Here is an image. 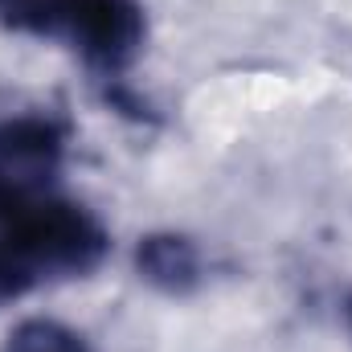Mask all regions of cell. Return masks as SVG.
Here are the masks:
<instances>
[{
    "instance_id": "1",
    "label": "cell",
    "mask_w": 352,
    "mask_h": 352,
    "mask_svg": "<svg viewBox=\"0 0 352 352\" xmlns=\"http://www.w3.org/2000/svg\"><path fill=\"white\" fill-rule=\"evenodd\" d=\"M0 242L33 283L90 274L111 250L102 221L58 184H0Z\"/></svg>"
},
{
    "instance_id": "2",
    "label": "cell",
    "mask_w": 352,
    "mask_h": 352,
    "mask_svg": "<svg viewBox=\"0 0 352 352\" xmlns=\"http://www.w3.org/2000/svg\"><path fill=\"white\" fill-rule=\"evenodd\" d=\"M54 37H62L82 58V66L94 74V82L107 87V98L119 111H144L127 90V70L135 66L148 37V16L140 0H70Z\"/></svg>"
},
{
    "instance_id": "3",
    "label": "cell",
    "mask_w": 352,
    "mask_h": 352,
    "mask_svg": "<svg viewBox=\"0 0 352 352\" xmlns=\"http://www.w3.org/2000/svg\"><path fill=\"white\" fill-rule=\"evenodd\" d=\"M66 160V123L54 115L0 119V184H58Z\"/></svg>"
},
{
    "instance_id": "4",
    "label": "cell",
    "mask_w": 352,
    "mask_h": 352,
    "mask_svg": "<svg viewBox=\"0 0 352 352\" xmlns=\"http://www.w3.org/2000/svg\"><path fill=\"white\" fill-rule=\"evenodd\" d=\"M135 270L148 287L164 295H188L201 287V250L184 234H148L135 246Z\"/></svg>"
},
{
    "instance_id": "5",
    "label": "cell",
    "mask_w": 352,
    "mask_h": 352,
    "mask_svg": "<svg viewBox=\"0 0 352 352\" xmlns=\"http://www.w3.org/2000/svg\"><path fill=\"white\" fill-rule=\"evenodd\" d=\"M0 352H90V349H87V340H82L74 328L37 316V320L16 324V328L4 336Z\"/></svg>"
},
{
    "instance_id": "6",
    "label": "cell",
    "mask_w": 352,
    "mask_h": 352,
    "mask_svg": "<svg viewBox=\"0 0 352 352\" xmlns=\"http://www.w3.org/2000/svg\"><path fill=\"white\" fill-rule=\"evenodd\" d=\"M66 4L70 0H0V21L33 37H54Z\"/></svg>"
},
{
    "instance_id": "7",
    "label": "cell",
    "mask_w": 352,
    "mask_h": 352,
    "mask_svg": "<svg viewBox=\"0 0 352 352\" xmlns=\"http://www.w3.org/2000/svg\"><path fill=\"white\" fill-rule=\"evenodd\" d=\"M33 287H37V283H33V274L16 263V258H12V250L0 242V303H8V299L25 295V291H33Z\"/></svg>"
},
{
    "instance_id": "8",
    "label": "cell",
    "mask_w": 352,
    "mask_h": 352,
    "mask_svg": "<svg viewBox=\"0 0 352 352\" xmlns=\"http://www.w3.org/2000/svg\"><path fill=\"white\" fill-rule=\"evenodd\" d=\"M344 324H349V332H352V291H349V299H344Z\"/></svg>"
}]
</instances>
